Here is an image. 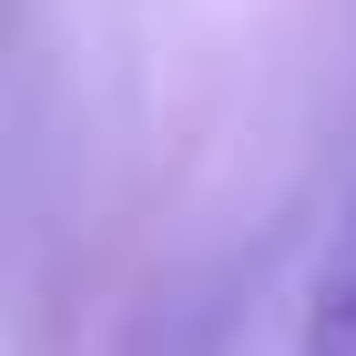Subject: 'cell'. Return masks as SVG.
<instances>
[{"label": "cell", "mask_w": 356, "mask_h": 356, "mask_svg": "<svg viewBox=\"0 0 356 356\" xmlns=\"http://www.w3.org/2000/svg\"><path fill=\"white\" fill-rule=\"evenodd\" d=\"M285 356H356V193H346V214H336L326 254H316V275H305L296 346Z\"/></svg>", "instance_id": "6da1fadb"}]
</instances>
